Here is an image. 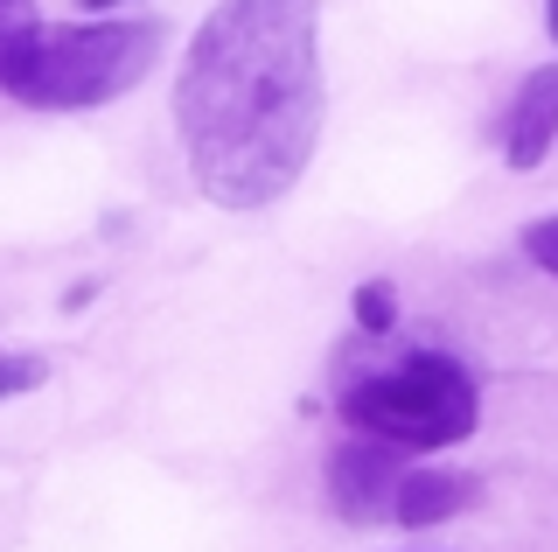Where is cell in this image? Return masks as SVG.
Here are the masks:
<instances>
[{"instance_id": "obj_1", "label": "cell", "mask_w": 558, "mask_h": 552, "mask_svg": "<svg viewBox=\"0 0 558 552\" xmlns=\"http://www.w3.org/2000/svg\"><path fill=\"white\" fill-rule=\"evenodd\" d=\"M322 112V0H223L203 14L174 71V133L217 211L293 196Z\"/></svg>"}, {"instance_id": "obj_2", "label": "cell", "mask_w": 558, "mask_h": 552, "mask_svg": "<svg viewBox=\"0 0 558 552\" xmlns=\"http://www.w3.org/2000/svg\"><path fill=\"white\" fill-rule=\"evenodd\" d=\"M168 57V22L105 14V22H35L0 49V92L35 112H92L126 98Z\"/></svg>"}, {"instance_id": "obj_3", "label": "cell", "mask_w": 558, "mask_h": 552, "mask_svg": "<svg viewBox=\"0 0 558 552\" xmlns=\"http://www.w3.org/2000/svg\"><path fill=\"white\" fill-rule=\"evenodd\" d=\"M336 412L356 434L433 455V447H453V441L475 434L482 392L468 377V364H453L447 350H405L384 371H349L336 392Z\"/></svg>"}, {"instance_id": "obj_4", "label": "cell", "mask_w": 558, "mask_h": 552, "mask_svg": "<svg viewBox=\"0 0 558 552\" xmlns=\"http://www.w3.org/2000/svg\"><path fill=\"white\" fill-rule=\"evenodd\" d=\"M412 447H391L377 434H356L342 447H328V504H336V517H349V525H391V496L398 482H405L412 469Z\"/></svg>"}, {"instance_id": "obj_5", "label": "cell", "mask_w": 558, "mask_h": 552, "mask_svg": "<svg viewBox=\"0 0 558 552\" xmlns=\"http://www.w3.org/2000/svg\"><path fill=\"white\" fill-rule=\"evenodd\" d=\"M551 147H558V63H537V71L517 84L510 112H502V161H510L517 176H531Z\"/></svg>"}, {"instance_id": "obj_6", "label": "cell", "mask_w": 558, "mask_h": 552, "mask_svg": "<svg viewBox=\"0 0 558 552\" xmlns=\"http://www.w3.org/2000/svg\"><path fill=\"white\" fill-rule=\"evenodd\" d=\"M475 496H482V476L447 469V461H412L405 482H398V496H391V525H412V531L447 525V517H461Z\"/></svg>"}, {"instance_id": "obj_7", "label": "cell", "mask_w": 558, "mask_h": 552, "mask_svg": "<svg viewBox=\"0 0 558 552\" xmlns=\"http://www.w3.org/2000/svg\"><path fill=\"white\" fill-rule=\"evenodd\" d=\"M349 308H356V329H363V336H391V329H398V295H391V280H363Z\"/></svg>"}, {"instance_id": "obj_8", "label": "cell", "mask_w": 558, "mask_h": 552, "mask_svg": "<svg viewBox=\"0 0 558 552\" xmlns=\"http://www.w3.org/2000/svg\"><path fill=\"white\" fill-rule=\"evenodd\" d=\"M49 377V357L35 350H0V399H22V392H35Z\"/></svg>"}, {"instance_id": "obj_9", "label": "cell", "mask_w": 558, "mask_h": 552, "mask_svg": "<svg viewBox=\"0 0 558 552\" xmlns=\"http://www.w3.org/2000/svg\"><path fill=\"white\" fill-rule=\"evenodd\" d=\"M523 259H531L537 273H551V280H558V217L523 224Z\"/></svg>"}, {"instance_id": "obj_10", "label": "cell", "mask_w": 558, "mask_h": 552, "mask_svg": "<svg viewBox=\"0 0 558 552\" xmlns=\"http://www.w3.org/2000/svg\"><path fill=\"white\" fill-rule=\"evenodd\" d=\"M35 22H43V14H35V0H0V49L22 43Z\"/></svg>"}, {"instance_id": "obj_11", "label": "cell", "mask_w": 558, "mask_h": 552, "mask_svg": "<svg viewBox=\"0 0 558 552\" xmlns=\"http://www.w3.org/2000/svg\"><path fill=\"white\" fill-rule=\"evenodd\" d=\"M545 28H551V43H558V0H545Z\"/></svg>"}, {"instance_id": "obj_12", "label": "cell", "mask_w": 558, "mask_h": 552, "mask_svg": "<svg viewBox=\"0 0 558 552\" xmlns=\"http://www.w3.org/2000/svg\"><path fill=\"white\" fill-rule=\"evenodd\" d=\"M77 8H92V14H112V8H119V0H77Z\"/></svg>"}]
</instances>
